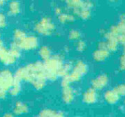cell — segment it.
I'll return each instance as SVG.
<instances>
[{"label": "cell", "instance_id": "cell-13", "mask_svg": "<svg viewBox=\"0 0 125 117\" xmlns=\"http://www.w3.org/2000/svg\"><path fill=\"white\" fill-rule=\"evenodd\" d=\"M20 12V4L18 1H11L9 4V14L16 15Z\"/></svg>", "mask_w": 125, "mask_h": 117}, {"label": "cell", "instance_id": "cell-30", "mask_svg": "<svg viewBox=\"0 0 125 117\" xmlns=\"http://www.w3.org/2000/svg\"><path fill=\"white\" fill-rule=\"evenodd\" d=\"M62 13H63L62 9H60V8H56V9H55V13H56V15H60Z\"/></svg>", "mask_w": 125, "mask_h": 117}, {"label": "cell", "instance_id": "cell-11", "mask_svg": "<svg viewBox=\"0 0 125 117\" xmlns=\"http://www.w3.org/2000/svg\"><path fill=\"white\" fill-rule=\"evenodd\" d=\"M110 54V51L107 49H99L98 48L93 53V59L96 61L101 62L105 60Z\"/></svg>", "mask_w": 125, "mask_h": 117}, {"label": "cell", "instance_id": "cell-14", "mask_svg": "<svg viewBox=\"0 0 125 117\" xmlns=\"http://www.w3.org/2000/svg\"><path fill=\"white\" fill-rule=\"evenodd\" d=\"M58 20L62 24L70 23L74 21L75 17H74V15H71L70 13H62L60 15H58Z\"/></svg>", "mask_w": 125, "mask_h": 117}, {"label": "cell", "instance_id": "cell-21", "mask_svg": "<svg viewBox=\"0 0 125 117\" xmlns=\"http://www.w3.org/2000/svg\"><path fill=\"white\" fill-rule=\"evenodd\" d=\"M117 29L120 34H125V15H122L120 16V20L119 23L117 25Z\"/></svg>", "mask_w": 125, "mask_h": 117}, {"label": "cell", "instance_id": "cell-12", "mask_svg": "<svg viewBox=\"0 0 125 117\" xmlns=\"http://www.w3.org/2000/svg\"><path fill=\"white\" fill-rule=\"evenodd\" d=\"M104 99L106 102L109 104H115L120 99V96L117 93L115 90L107 91L104 93Z\"/></svg>", "mask_w": 125, "mask_h": 117}, {"label": "cell", "instance_id": "cell-24", "mask_svg": "<svg viewBox=\"0 0 125 117\" xmlns=\"http://www.w3.org/2000/svg\"><path fill=\"white\" fill-rule=\"evenodd\" d=\"M86 47V44L84 41H79L77 43V45H76V49L78 50V51H84Z\"/></svg>", "mask_w": 125, "mask_h": 117}, {"label": "cell", "instance_id": "cell-15", "mask_svg": "<svg viewBox=\"0 0 125 117\" xmlns=\"http://www.w3.org/2000/svg\"><path fill=\"white\" fill-rule=\"evenodd\" d=\"M73 69L76 71L77 72H78L79 73H80L83 76L87 72V66L85 64L83 61H78L75 63Z\"/></svg>", "mask_w": 125, "mask_h": 117}, {"label": "cell", "instance_id": "cell-1", "mask_svg": "<svg viewBox=\"0 0 125 117\" xmlns=\"http://www.w3.org/2000/svg\"><path fill=\"white\" fill-rule=\"evenodd\" d=\"M15 80L30 82L36 90H41L46 84V75L43 63L36 61L19 68L14 75Z\"/></svg>", "mask_w": 125, "mask_h": 117}, {"label": "cell", "instance_id": "cell-5", "mask_svg": "<svg viewBox=\"0 0 125 117\" xmlns=\"http://www.w3.org/2000/svg\"><path fill=\"white\" fill-rule=\"evenodd\" d=\"M14 81V75L9 70L5 69L0 71V89L9 91Z\"/></svg>", "mask_w": 125, "mask_h": 117}, {"label": "cell", "instance_id": "cell-22", "mask_svg": "<svg viewBox=\"0 0 125 117\" xmlns=\"http://www.w3.org/2000/svg\"><path fill=\"white\" fill-rule=\"evenodd\" d=\"M80 36H81V34H80V31L77 30H72L69 33V39L71 41H79L80 38Z\"/></svg>", "mask_w": 125, "mask_h": 117}, {"label": "cell", "instance_id": "cell-4", "mask_svg": "<svg viewBox=\"0 0 125 117\" xmlns=\"http://www.w3.org/2000/svg\"><path fill=\"white\" fill-rule=\"evenodd\" d=\"M66 5L69 9L73 11V15L78 16L81 10L87 6H92L90 0H65Z\"/></svg>", "mask_w": 125, "mask_h": 117}, {"label": "cell", "instance_id": "cell-10", "mask_svg": "<svg viewBox=\"0 0 125 117\" xmlns=\"http://www.w3.org/2000/svg\"><path fill=\"white\" fill-rule=\"evenodd\" d=\"M83 100L86 104H93L97 100V93L94 88L87 89L83 96Z\"/></svg>", "mask_w": 125, "mask_h": 117}, {"label": "cell", "instance_id": "cell-26", "mask_svg": "<svg viewBox=\"0 0 125 117\" xmlns=\"http://www.w3.org/2000/svg\"><path fill=\"white\" fill-rule=\"evenodd\" d=\"M120 63L121 69L125 71V53H124V54L120 57Z\"/></svg>", "mask_w": 125, "mask_h": 117}, {"label": "cell", "instance_id": "cell-32", "mask_svg": "<svg viewBox=\"0 0 125 117\" xmlns=\"http://www.w3.org/2000/svg\"><path fill=\"white\" fill-rule=\"evenodd\" d=\"M3 45V42L1 41V35H0V46Z\"/></svg>", "mask_w": 125, "mask_h": 117}, {"label": "cell", "instance_id": "cell-25", "mask_svg": "<svg viewBox=\"0 0 125 117\" xmlns=\"http://www.w3.org/2000/svg\"><path fill=\"white\" fill-rule=\"evenodd\" d=\"M6 25V16L2 13H0V29L4 28Z\"/></svg>", "mask_w": 125, "mask_h": 117}, {"label": "cell", "instance_id": "cell-19", "mask_svg": "<svg viewBox=\"0 0 125 117\" xmlns=\"http://www.w3.org/2000/svg\"><path fill=\"white\" fill-rule=\"evenodd\" d=\"M39 55L43 60H46L51 56V52L49 47L46 46H43L39 50Z\"/></svg>", "mask_w": 125, "mask_h": 117}, {"label": "cell", "instance_id": "cell-27", "mask_svg": "<svg viewBox=\"0 0 125 117\" xmlns=\"http://www.w3.org/2000/svg\"><path fill=\"white\" fill-rule=\"evenodd\" d=\"M98 48L99 49H108V47H107V43L106 42H104V41H102V42H100L98 45Z\"/></svg>", "mask_w": 125, "mask_h": 117}, {"label": "cell", "instance_id": "cell-34", "mask_svg": "<svg viewBox=\"0 0 125 117\" xmlns=\"http://www.w3.org/2000/svg\"><path fill=\"white\" fill-rule=\"evenodd\" d=\"M110 1H114V0H110Z\"/></svg>", "mask_w": 125, "mask_h": 117}, {"label": "cell", "instance_id": "cell-33", "mask_svg": "<svg viewBox=\"0 0 125 117\" xmlns=\"http://www.w3.org/2000/svg\"><path fill=\"white\" fill-rule=\"evenodd\" d=\"M124 53H125V45H124Z\"/></svg>", "mask_w": 125, "mask_h": 117}, {"label": "cell", "instance_id": "cell-2", "mask_svg": "<svg viewBox=\"0 0 125 117\" xmlns=\"http://www.w3.org/2000/svg\"><path fill=\"white\" fill-rule=\"evenodd\" d=\"M46 78L51 81H54L59 77V72L64 66L62 57L60 56H50L43 62Z\"/></svg>", "mask_w": 125, "mask_h": 117}, {"label": "cell", "instance_id": "cell-23", "mask_svg": "<svg viewBox=\"0 0 125 117\" xmlns=\"http://www.w3.org/2000/svg\"><path fill=\"white\" fill-rule=\"evenodd\" d=\"M114 90L119 96H125V84H121L114 88Z\"/></svg>", "mask_w": 125, "mask_h": 117}, {"label": "cell", "instance_id": "cell-3", "mask_svg": "<svg viewBox=\"0 0 125 117\" xmlns=\"http://www.w3.org/2000/svg\"><path fill=\"white\" fill-rule=\"evenodd\" d=\"M34 29L39 34L49 36L55 31V25L50 18L43 17L36 24Z\"/></svg>", "mask_w": 125, "mask_h": 117}, {"label": "cell", "instance_id": "cell-17", "mask_svg": "<svg viewBox=\"0 0 125 117\" xmlns=\"http://www.w3.org/2000/svg\"><path fill=\"white\" fill-rule=\"evenodd\" d=\"M21 81L15 80L14 81V83L13 84V86L10 87V89L9 90V93L12 96H16L20 93V90H21V84H20Z\"/></svg>", "mask_w": 125, "mask_h": 117}, {"label": "cell", "instance_id": "cell-8", "mask_svg": "<svg viewBox=\"0 0 125 117\" xmlns=\"http://www.w3.org/2000/svg\"><path fill=\"white\" fill-rule=\"evenodd\" d=\"M17 59L13 56L9 50L3 45L0 46V61L5 65H12L15 63Z\"/></svg>", "mask_w": 125, "mask_h": 117}, {"label": "cell", "instance_id": "cell-20", "mask_svg": "<svg viewBox=\"0 0 125 117\" xmlns=\"http://www.w3.org/2000/svg\"><path fill=\"white\" fill-rule=\"evenodd\" d=\"M26 36H27V34L25 31L20 30V29H16L13 33V38H14L13 42L18 43V42L21 41L23 38H25Z\"/></svg>", "mask_w": 125, "mask_h": 117}, {"label": "cell", "instance_id": "cell-6", "mask_svg": "<svg viewBox=\"0 0 125 117\" xmlns=\"http://www.w3.org/2000/svg\"><path fill=\"white\" fill-rule=\"evenodd\" d=\"M15 43L20 47L21 50L30 51L34 50L38 47L39 40L34 36H26L21 41Z\"/></svg>", "mask_w": 125, "mask_h": 117}, {"label": "cell", "instance_id": "cell-29", "mask_svg": "<svg viewBox=\"0 0 125 117\" xmlns=\"http://www.w3.org/2000/svg\"><path fill=\"white\" fill-rule=\"evenodd\" d=\"M6 91L0 89V99H4L6 96Z\"/></svg>", "mask_w": 125, "mask_h": 117}, {"label": "cell", "instance_id": "cell-16", "mask_svg": "<svg viewBox=\"0 0 125 117\" xmlns=\"http://www.w3.org/2000/svg\"><path fill=\"white\" fill-rule=\"evenodd\" d=\"M13 111L15 114H22L27 112L28 108H27V106L23 102H18L15 104Z\"/></svg>", "mask_w": 125, "mask_h": 117}, {"label": "cell", "instance_id": "cell-7", "mask_svg": "<svg viewBox=\"0 0 125 117\" xmlns=\"http://www.w3.org/2000/svg\"><path fill=\"white\" fill-rule=\"evenodd\" d=\"M71 81L66 76L62 78V98L65 103L69 104L73 102L74 99V92L71 87Z\"/></svg>", "mask_w": 125, "mask_h": 117}, {"label": "cell", "instance_id": "cell-18", "mask_svg": "<svg viewBox=\"0 0 125 117\" xmlns=\"http://www.w3.org/2000/svg\"><path fill=\"white\" fill-rule=\"evenodd\" d=\"M41 117H62L64 114L60 112H57L52 109H44L39 114Z\"/></svg>", "mask_w": 125, "mask_h": 117}, {"label": "cell", "instance_id": "cell-31", "mask_svg": "<svg viewBox=\"0 0 125 117\" xmlns=\"http://www.w3.org/2000/svg\"><path fill=\"white\" fill-rule=\"evenodd\" d=\"M7 1H9V0H0V6L4 5Z\"/></svg>", "mask_w": 125, "mask_h": 117}, {"label": "cell", "instance_id": "cell-9", "mask_svg": "<svg viewBox=\"0 0 125 117\" xmlns=\"http://www.w3.org/2000/svg\"><path fill=\"white\" fill-rule=\"evenodd\" d=\"M108 83V77L106 75H101L92 81V86L96 90H102Z\"/></svg>", "mask_w": 125, "mask_h": 117}, {"label": "cell", "instance_id": "cell-28", "mask_svg": "<svg viewBox=\"0 0 125 117\" xmlns=\"http://www.w3.org/2000/svg\"><path fill=\"white\" fill-rule=\"evenodd\" d=\"M118 41L119 43H122L123 45H125V34H120V36H118Z\"/></svg>", "mask_w": 125, "mask_h": 117}]
</instances>
